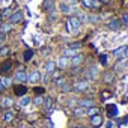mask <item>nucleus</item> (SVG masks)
<instances>
[{"label": "nucleus", "mask_w": 128, "mask_h": 128, "mask_svg": "<svg viewBox=\"0 0 128 128\" xmlns=\"http://www.w3.org/2000/svg\"><path fill=\"white\" fill-rule=\"evenodd\" d=\"M84 76H86L88 80H96L100 77V68H98V65H90L89 68H86Z\"/></svg>", "instance_id": "1"}, {"label": "nucleus", "mask_w": 128, "mask_h": 128, "mask_svg": "<svg viewBox=\"0 0 128 128\" xmlns=\"http://www.w3.org/2000/svg\"><path fill=\"white\" fill-rule=\"evenodd\" d=\"M80 27H82V23L78 21L77 17H70L68 18V29H70L71 33H78Z\"/></svg>", "instance_id": "2"}, {"label": "nucleus", "mask_w": 128, "mask_h": 128, "mask_svg": "<svg viewBox=\"0 0 128 128\" xmlns=\"http://www.w3.org/2000/svg\"><path fill=\"white\" fill-rule=\"evenodd\" d=\"M72 90L74 92H78V94L89 90V82L88 80H78V82H76L72 84Z\"/></svg>", "instance_id": "3"}, {"label": "nucleus", "mask_w": 128, "mask_h": 128, "mask_svg": "<svg viewBox=\"0 0 128 128\" xmlns=\"http://www.w3.org/2000/svg\"><path fill=\"white\" fill-rule=\"evenodd\" d=\"M41 78H42V76H41V72L38 70H33V71H30L27 74V82L32 83V84H38L41 82Z\"/></svg>", "instance_id": "4"}, {"label": "nucleus", "mask_w": 128, "mask_h": 128, "mask_svg": "<svg viewBox=\"0 0 128 128\" xmlns=\"http://www.w3.org/2000/svg\"><path fill=\"white\" fill-rule=\"evenodd\" d=\"M80 5L84 9H95L101 6V2L100 0H80Z\"/></svg>", "instance_id": "5"}, {"label": "nucleus", "mask_w": 128, "mask_h": 128, "mask_svg": "<svg viewBox=\"0 0 128 128\" xmlns=\"http://www.w3.org/2000/svg\"><path fill=\"white\" fill-rule=\"evenodd\" d=\"M23 18H24V12H23L21 9H18V11L12 12V15L9 17V23H11V24H18V23L23 21Z\"/></svg>", "instance_id": "6"}, {"label": "nucleus", "mask_w": 128, "mask_h": 128, "mask_svg": "<svg viewBox=\"0 0 128 128\" xmlns=\"http://www.w3.org/2000/svg\"><path fill=\"white\" fill-rule=\"evenodd\" d=\"M120 27H122V21L119 18H112L107 23V29H110V30H119Z\"/></svg>", "instance_id": "7"}, {"label": "nucleus", "mask_w": 128, "mask_h": 128, "mask_svg": "<svg viewBox=\"0 0 128 128\" xmlns=\"http://www.w3.org/2000/svg\"><path fill=\"white\" fill-rule=\"evenodd\" d=\"M95 106V101L92 100V98H82V100H78V107H83V108H90V107H94Z\"/></svg>", "instance_id": "8"}, {"label": "nucleus", "mask_w": 128, "mask_h": 128, "mask_svg": "<svg viewBox=\"0 0 128 128\" xmlns=\"http://www.w3.org/2000/svg\"><path fill=\"white\" fill-rule=\"evenodd\" d=\"M14 80H15V82H20V83H26V82H27V74H26V71L18 70V71L14 74Z\"/></svg>", "instance_id": "9"}, {"label": "nucleus", "mask_w": 128, "mask_h": 128, "mask_svg": "<svg viewBox=\"0 0 128 128\" xmlns=\"http://www.w3.org/2000/svg\"><path fill=\"white\" fill-rule=\"evenodd\" d=\"M44 68H45V72L47 74H53L54 71H56V68H57V65H56V62L54 60H47L45 62V65H44Z\"/></svg>", "instance_id": "10"}, {"label": "nucleus", "mask_w": 128, "mask_h": 128, "mask_svg": "<svg viewBox=\"0 0 128 128\" xmlns=\"http://www.w3.org/2000/svg\"><path fill=\"white\" fill-rule=\"evenodd\" d=\"M56 65H57V68H60V70H65V68H68V65H70V59L65 57V56H60V57L57 59V62H56Z\"/></svg>", "instance_id": "11"}, {"label": "nucleus", "mask_w": 128, "mask_h": 128, "mask_svg": "<svg viewBox=\"0 0 128 128\" xmlns=\"http://www.w3.org/2000/svg\"><path fill=\"white\" fill-rule=\"evenodd\" d=\"M102 82L106 84H112L114 82V71H106L102 74Z\"/></svg>", "instance_id": "12"}, {"label": "nucleus", "mask_w": 128, "mask_h": 128, "mask_svg": "<svg viewBox=\"0 0 128 128\" xmlns=\"http://www.w3.org/2000/svg\"><path fill=\"white\" fill-rule=\"evenodd\" d=\"M83 59H84V56H83V54H80V53H77L74 57H71L70 63H71L72 66H80L82 63H83Z\"/></svg>", "instance_id": "13"}, {"label": "nucleus", "mask_w": 128, "mask_h": 128, "mask_svg": "<svg viewBox=\"0 0 128 128\" xmlns=\"http://www.w3.org/2000/svg\"><path fill=\"white\" fill-rule=\"evenodd\" d=\"M102 120H104V119H102V116H101L100 113L90 118V124H92V125H94L95 128H98V126H101V125H102Z\"/></svg>", "instance_id": "14"}, {"label": "nucleus", "mask_w": 128, "mask_h": 128, "mask_svg": "<svg viewBox=\"0 0 128 128\" xmlns=\"http://www.w3.org/2000/svg\"><path fill=\"white\" fill-rule=\"evenodd\" d=\"M107 114H108V118H116L118 116V107L114 104L107 106Z\"/></svg>", "instance_id": "15"}, {"label": "nucleus", "mask_w": 128, "mask_h": 128, "mask_svg": "<svg viewBox=\"0 0 128 128\" xmlns=\"http://www.w3.org/2000/svg\"><path fill=\"white\" fill-rule=\"evenodd\" d=\"M14 29V24H11L9 21L8 23H2V24H0V32H2V33H8V32H11Z\"/></svg>", "instance_id": "16"}, {"label": "nucleus", "mask_w": 128, "mask_h": 128, "mask_svg": "<svg viewBox=\"0 0 128 128\" xmlns=\"http://www.w3.org/2000/svg\"><path fill=\"white\" fill-rule=\"evenodd\" d=\"M59 11H60L62 14H70V12H71V6H70L66 2H60V3H59Z\"/></svg>", "instance_id": "17"}, {"label": "nucleus", "mask_w": 128, "mask_h": 128, "mask_svg": "<svg viewBox=\"0 0 128 128\" xmlns=\"http://www.w3.org/2000/svg\"><path fill=\"white\" fill-rule=\"evenodd\" d=\"M42 106L45 107V110H53V107H54V101H53V98H51V96L45 98V100H44V104H42Z\"/></svg>", "instance_id": "18"}, {"label": "nucleus", "mask_w": 128, "mask_h": 128, "mask_svg": "<svg viewBox=\"0 0 128 128\" xmlns=\"http://www.w3.org/2000/svg\"><path fill=\"white\" fill-rule=\"evenodd\" d=\"M14 92H15V95H18V96H24L26 92H27V89H26L24 86H14Z\"/></svg>", "instance_id": "19"}, {"label": "nucleus", "mask_w": 128, "mask_h": 128, "mask_svg": "<svg viewBox=\"0 0 128 128\" xmlns=\"http://www.w3.org/2000/svg\"><path fill=\"white\" fill-rule=\"evenodd\" d=\"M14 112H11V110H8V112H5V114H3V120L6 122V124H11L12 120H14Z\"/></svg>", "instance_id": "20"}, {"label": "nucleus", "mask_w": 128, "mask_h": 128, "mask_svg": "<svg viewBox=\"0 0 128 128\" xmlns=\"http://www.w3.org/2000/svg\"><path fill=\"white\" fill-rule=\"evenodd\" d=\"M72 113H74L76 118H82V116H86V108H83V107H76Z\"/></svg>", "instance_id": "21"}, {"label": "nucleus", "mask_w": 128, "mask_h": 128, "mask_svg": "<svg viewBox=\"0 0 128 128\" xmlns=\"http://www.w3.org/2000/svg\"><path fill=\"white\" fill-rule=\"evenodd\" d=\"M11 68H12V63H11V62H5L3 65H0V72H2V74H6Z\"/></svg>", "instance_id": "22"}, {"label": "nucleus", "mask_w": 128, "mask_h": 128, "mask_svg": "<svg viewBox=\"0 0 128 128\" xmlns=\"http://www.w3.org/2000/svg\"><path fill=\"white\" fill-rule=\"evenodd\" d=\"M126 47H128V45H122V47H118L116 50H113V51H112V54H113V56H122V54L125 53Z\"/></svg>", "instance_id": "23"}, {"label": "nucleus", "mask_w": 128, "mask_h": 128, "mask_svg": "<svg viewBox=\"0 0 128 128\" xmlns=\"http://www.w3.org/2000/svg\"><path fill=\"white\" fill-rule=\"evenodd\" d=\"M30 102H32V98H30V96H27V95L21 96V100H20V106H21V107H27Z\"/></svg>", "instance_id": "24"}, {"label": "nucleus", "mask_w": 128, "mask_h": 128, "mask_svg": "<svg viewBox=\"0 0 128 128\" xmlns=\"http://www.w3.org/2000/svg\"><path fill=\"white\" fill-rule=\"evenodd\" d=\"M60 90H62L63 94H68V92H71V90H72V84H71V83H68V82H65V83L62 84Z\"/></svg>", "instance_id": "25"}, {"label": "nucleus", "mask_w": 128, "mask_h": 128, "mask_svg": "<svg viewBox=\"0 0 128 128\" xmlns=\"http://www.w3.org/2000/svg\"><path fill=\"white\" fill-rule=\"evenodd\" d=\"M78 51H76V50H71V48H65V50H63V56H65V57H74L76 54H77Z\"/></svg>", "instance_id": "26"}, {"label": "nucleus", "mask_w": 128, "mask_h": 128, "mask_svg": "<svg viewBox=\"0 0 128 128\" xmlns=\"http://www.w3.org/2000/svg\"><path fill=\"white\" fill-rule=\"evenodd\" d=\"M44 8H45V11H53L54 0H44Z\"/></svg>", "instance_id": "27"}, {"label": "nucleus", "mask_w": 128, "mask_h": 128, "mask_svg": "<svg viewBox=\"0 0 128 128\" xmlns=\"http://www.w3.org/2000/svg\"><path fill=\"white\" fill-rule=\"evenodd\" d=\"M98 113H100V108H98V107H95V106L86 110V114H88V116H90V118H92V116H95V114H98Z\"/></svg>", "instance_id": "28"}, {"label": "nucleus", "mask_w": 128, "mask_h": 128, "mask_svg": "<svg viewBox=\"0 0 128 128\" xmlns=\"http://www.w3.org/2000/svg\"><path fill=\"white\" fill-rule=\"evenodd\" d=\"M32 102H33L36 107H39V106H42V104H44V98H42L41 95H36V96L32 100Z\"/></svg>", "instance_id": "29"}, {"label": "nucleus", "mask_w": 128, "mask_h": 128, "mask_svg": "<svg viewBox=\"0 0 128 128\" xmlns=\"http://www.w3.org/2000/svg\"><path fill=\"white\" fill-rule=\"evenodd\" d=\"M65 82H66V80H65V77H62V76H59L57 78H54V84H56V86H57L59 89L62 88V84L65 83Z\"/></svg>", "instance_id": "30"}, {"label": "nucleus", "mask_w": 128, "mask_h": 128, "mask_svg": "<svg viewBox=\"0 0 128 128\" xmlns=\"http://www.w3.org/2000/svg\"><path fill=\"white\" fill-rule=\"evenodd\" d=\"M12 104H14V100H12V98H9V96L3 98V101H2V106H3V107H11Z\"/></svg>", "instance_id": "31"}, {"label": "nucleus", "mask_w": 128, "mask_h": 128, "mask_svg": "<svg viewBox=\"0 0 128 128\" xmlns=\"http://www.w3.org/2000/svg\"><path fill=\"white\" fill-rule=\"evenodd\" d=\"M82 47H83V45H82V42H71V44L68 45V48H71V50H76V51H77V50H80Z\"/></svg>", "instance_id": "32"}, {"label": "nucleus", "mask_w": 128, "mask_h": 128, "mask_svg": "<svg viewBox=\"0 0 128 128\" xmlns=\"http://www.w3.org/2000/svg\"><path fill=\"white\" fill-rule=\"evenodd\" d=\"M23 57H24V60H26V62H29V60L33 57V51H32V50H26V51H24V54H23Z\"/></svg>", "instance_id": "33"}, {"label": "nucleus", "mask_w": 128, "mask_h": 128, "mask_svg": "<svg viewBox=\"0 0 128 128\" xmlns=\"http://www.w3.org/2000/svg\"><path fill=\"white\" fill-rule=\"evenodd\" d=\"M2 82H3V84H5V88H6V89L12 86V78H11V77H3V78H2Z\"/></svg>", "instance_id": "34"}, {"label": "nucleus", "mask_w": 128, "mask_h": 128, "mask_svg": "<svg viewBox=\"0 0 128 128\" xmlns=\"http://www.w3.org/2000/svg\"><path fill=\"white\" fill-rule=\"evenodd\" d=\"M11 15H12V9H11V8H6V9L2 11V17H3V18H9Z\"/></svg>", "instance_id": "35"}, {"label": "nucleus", "mask_w": 128, "mask_h": 128, "mask_svg": "<svg viewBox=\"0 0 128 128\" xmlns=\"http://www.w3.org/2000/svg\"><path fill=\"white\" fill-rule=\"evenodd\" d=\"M77 18H78V21H80L82 24L88 23V20H89V17H88L86 14H78V17H77Z\"/></svg>", "instance_id": "36"}, {"label": "nucleus", "mask_w": 128, "mask_h": 128, "mask_svg": "<svg viewBox=\"0 0 128 128\" xmlns=\"http://www.w3.org/2000/svg\"><path fill=\"white\" fill-rule=\"evenodd\" d=\"M9 51H11V48H9L8 45H3V47H0V56H6Z\"/></svg>", "instance_id": "37"}, {"label": "nucleus", "mask_w": 128, "mask_h": 128, "mask_svg": "<svg viewBox=\"0 0 128 128\" xmlns=\"http://www.w3.org/2000/svg\"><path fill=\"white\" fill-rule=\"evenodd\" d=\"M100 20H101V17H98V15H90L88 21H90V23H100Z\"/></svg>", "instance_id": "38"}, {"label": "nucleus", "mask_w": 128, "mask_h": 128, "mask_svg": "<svg viewBox=\"0 0 128 128\" xmlns=\"http://www.w3.org/2000/svg\"><path fill=\"white\" fill-rule=\"evenodd\" d=\"M98 59H100V62H101V65H104V66L107 65V56H106V54H100Z\"/></svg>", "instance_id": "39"}, {"label": "nucleus", "mask_w": 128, "mask_h": 128, "mask_svg": "<svg viewBox=\"0 0 128 128\" xmlns=\"http://www.w3.org/2000/svg\"><path fill=\"white\" fill-rule=\"evenodd\" d=\"M110 96H112V94H110L108 90H102V96H101V98H102V101H106V100H108Z\"/></svg>", "instance_id": "40"}, {"label": "nucleus", "mask_w": 128, "mask_h": 128, "mask_svg": "<svg viewBox=\"0 0 128 128\" xmlns=\"http://www.w3.org/2000/svg\"><path fill=\"white\" fill-rule=\"evenodd\" d=\"M122 21H124V24L128 27V14H124V15H122Z\"/></svg>", "instance_id": "41"}, {"label": "nucleus", "mask_w": 128, "mask_h": 128, "mask_svg": "<svg viewBox=\"0 0 128 128\" xmlns=\"http://www.w3.org/2000/svg\"><path fill=\"white\" fill-rule=\"evenodd\" d=\"M6 41V35L5 33H2V32H0V44H3Z\"/></svg>", "instance_id": "42"}, {"label": "nucleus", "mask_w": 128, "mask_h": 128, "mask_svg": "<svg viewBox=\"0 0 128 128\" xmlns=\"http://www.w3.org/2000/svg\"><path fill=\"white\" fill-rule=\"evenodd\" d=\"M6 90V88H5V84H3V82L0 80V92H5Z\"/></svg>", "instance_id": "43"}, {"label": "nucleus", "mask_w": 128, "mask_h": 128, "mask_svg": "<svg viewBox=\"0 0 128 128\" xmlns=\"http://www.w3.org/2000/svg\"><path fill=\"white\" fill-rule=\"evenodd\" d=\"M106 128H113V120H108L107 125H106Z\"/></svg>", "instance_id": "44"}, {"label": "nucleus", "mask_w": 128, "mask_h": 128, "mask_svg": "<svg viewBox=\"0 0 128 128\" xmlns=\"http://www.w3.org/2000/svg\"><path fill=\"white\" fill-rule=\"evenodd\" d=\"M122 59H128V47H126V50H125V53L122 54Z\"/></svg>", "instance_id": "45"}, {"label": "nucleus", "mask_w": 128, "mask_h": 128, "mask_svg": "<svg viewBox=\"0 0 128 128\" xmlns=\"http://www.w3.org/2000/svg\"><path fill=\"white\" fill-rule=\"evenodd\" d=\"M51 21H56V14H51Z\"/></svg>", "instance_id": "46"}, {"label": "nucleus", "mask_w": 128, "mask_h": 128, "mask_svg": "<svg viewBox=\"0 0 128 128\" xmlns=\"http://www.w3.org/2000/svg\"><path fill=\"white\" fill-rule=\"evenodd\" d=\"M124 68H128V59L125 60V63H124Z\"/></svg>", "instance_id": "47"}, {"label": "nucleus", "mask_w": 128, "mask_h": 128, "mask_svg": "<svg viewBox=\"0 0 128 128\" xmlns=\"http://www.w3.org/2000/svg\"><path fill=\"white\" fill-rule=\"evenodd\" d=\"M2 20H3V17H2V14H0V24H2Z\"/></svg>", "instance_id": "48"}, {"label": "nucleus", "mask_w": 128, "mask_h": 128, "mask_svg": "<svg viewBox=\"0 0 128 128\" xmlns=\"http://www.w3.org/2000/svg\"><path fill=\"white\" fill-rule=\"evenodd\" d=\"M74 128H83V126H74Z\"/></svg>", "instance_id": "49"}, {"label": "nucleus", "mask_w": 128, "mask_h": 128, "mask_svg": "<svg viewBox=\"0 0 128 128\" xmlns=\"http://www.w3.org/2000/svg\"><path fill=\"white\" fill-rule=\"evenodd\" d=\"M100 2H101V0H100ZM104 2H108V0H104Z\"/></svg>", "instance_id": "50"}, {"label": "nucleus", "mask_w": 128, "mask_h": 128, "mask_svg": "<svg viewBox=\"0 0 128 128\" xmlns=\"http://www.w3.org/2000/svg\"><path fill=\"white\" fill-rule=\"evenodd\" d=\"M0 80H2V76H0Z\"/></svg>", "instance_id": "51"}]
</instances>
